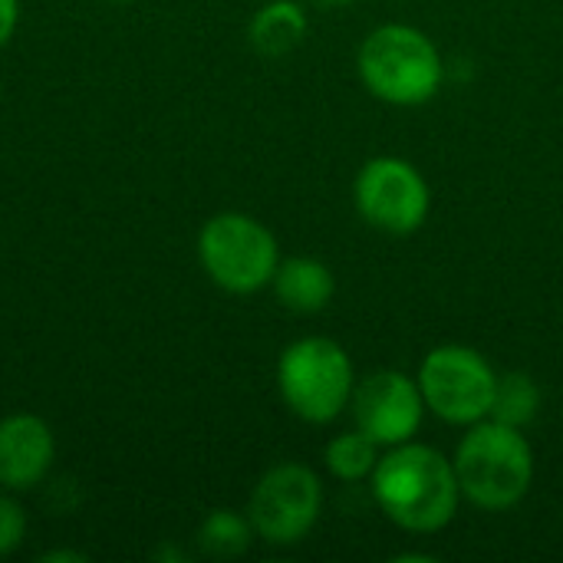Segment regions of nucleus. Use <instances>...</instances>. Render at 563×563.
Listing matches in <instances>:
<instances>
[{"label":"nucleus","mask_w":563,"mask_h":563,"mask_svg":"<svg viewBox=\"0 0 563 563\" xmlns=\"http://www.w3.org/2000/svg\"><path fill=\"white\" fill-rule=\"evenodd\" d=\"M0 99H3V92H0Z\"/></svg>","instance_id":"obj_20"},{"label":"nucleus","mask_w":563,"mask_h":563,"mask_svg":"<svg viewBox=\"0 0 563 563\" xmlns=\"http://www.w3.org/2000/svg\"><path fill=\"white\" fill-rule=\"evenodd\" d=\"M26 538V515L13 492H0V558H10Z\"/></svg>","instance_id":"obj_16"},{"label":"nucleus","mask_w":563,"mask_h":563,"mask_svg":"<svg viewBox=\"0 0 563 563\" xmlns=\"http://www.w3.org/2000/svg\"><path fill=\"white\" fill-rule=\"evenodd\" d=\"M379 455H383L379 445L366 432L350 429V432H340L327 442L323 465L336 482L356 485V482H369L373 468L379 465Z\"/></svg>","instance_id":"obj_13"},{"label":"nucleus","mask_w":563,"mask_h":563,"mask_svg":"<svg viewBox=\"0 0 563 563\" xmlns=\"http://www.w3.org/2000/svg\"><path fill=\"white\" fill-rule=\"evenodd\" d=\"M40 561H43V563H59V561L86 563L89 558H86V554H79V551H49V554H43Z\"/></svg>","instance_id":"obj_18"},{"label":"nucleus","mask_w":563,"mask_h":563,"mask_svg":"<svg viewBox=\"0 0 563 563\" xmlns=\"http://www.w3.org/2000/svg\"><path fill=\"white\" fill-rule=\"evenodd\" d=\"M538 412H541V389L528 373L515 369V373L498 376L488 419H498V422L515 426V429H528L538 419Z\"/></svg>","instance_id":"obj_15"},{"label":"nucleus","mask_w":563,"mask_h":563,"mask_svg":"<svg viewBox=\"0 0 563 563\" xmlns=\"http://www.w3.org/2000/svg\"><path fill=\"white\" fill-rule=\"evenodd\" d=\"M323 515V482L310 465L280 462L267 468L251 498L247 518L254 534L271 548H294L317 528Z\"/></svg>","instance_id":"obj_7"},{"label":"nucleus","mask_w":563,"mask_h":563,"mask_svg":"<svg viewBox=\"0 0 563 563\" xmlns=\"http://www.w3.org/2000/svg\"><path fill=\"white\" fill-rule=\"evenodd\" d=\"M369 492L379 511L406 534L445 531L462 505L452 459L416 439L379 455V465L369 475Z\"/></svg>","instance_id":"obj_1"},{"label":"nucleus","mask_w":563,"mask_h":563,"mask_svg":"<svg viewBox=\"0 0 563 563\" xmlns=\"http://www.w3.org/2000/svg\"><path fill=\"white\" fill-rule=\"evenodd\" d=\"M271 290L284 310L310 317V313H320L330 307V300L336 294V277L323 261L297 254V257H280Z\"/></svg>","instance_id":"obj_11"},{"label":"nucleus","mask_w":563,"mask_h":563,"mask_svg":"<svg viewBox=\"0 0 563 563\" xmlns=\"http://www.w3.org/2000/svg\"><path fill=\"white\" fill-rule=\"evenodd\" d=\"M109 3H125V0H109Z\"/></svg>","instance_id":"obj_19"},{"label":"nucleus","mask_w":563,"mask_h":563,"mask_svg":"<svg viewBox=\"0 0 563 563\" xmlns=\"http://www.w3.org/2000/svg\"><path fill=\"white\" fill-rule=\"evenodd\" d=\"M303 33H307V13L294 0H271V3H264L251 16V26H247V36H251L254 49L264 53V56L290 53L294 46L303 43Z\"/></svg>","instance_id":"obj_12"},{"label":"nucleus","mask_w":563,"mask_h":563,"mask_svg":"<svg viewBox=\"0 0 563 563\" xmlns=\"http://www.w3.org/2000/svg\"><path fill=\"white\" fill-rule=\"evenodd\" d=\"M20 23V0H0V49L13 40Z\"/></svg>","instance_id":"obj_17"},{"label":"nucleus","mask_w":563,"mask_h":563,"mask_svg":"<svg viewBox=\"0 0 563 563\" xmlns=\"http://www.w3.org/2000/svg\"><path fill=\"white\" fill-rule=\"evenodd\" d=\"M462 498L478 511H511L534 485V449L525 429L482 419L465 429L452 455Z\"/></svg>","instance_id":"obj_2"},{"label":"nucleus","mask_w":563,"mask_h":563,"mask_svg":"<svg viewBox=\"0 0 563 563\" xmlns=\"http://www.w3.org/2000/svg\"><path fill=\"white\" fill-rule=\"evenodd\" d=\"M419 389L426 409L445 426L468 429L492 416L498 373L495 366L465 343H442L419 363Z\"/></svg>","instance_id":"obj_6"},{"label":"nucleus","mask_w":563,"mask_h":563,"mask_svg":"<svg viewBox=\"0 0 563 563\" xmlns=\"http://www.w3.org/2000/svg\"><path fill=\"white\" fill-rule=\"evenodd\" d=\"M56 462V439L43 416L13 412L0 419V488L33 492Z\"/></svg>","instance_id":"obj_10"},{"label":"nucleus","mask_w":563,"mask_h":563,"mask_svg":"<svg viewBox=\"0 0 563 563\" xmlns=\"http://www.w3.org/2000/svg\"><path fill=\"white\" fill-rule=\"evenodd\" d=\"M195 251L208 280L231 297H251L271 287L280 264L274 231L244 211H221L208 218L198 231Z\"/></svg>","instance_id":"obj_4"},{"label":"nucleus","mask_w":563,"mask_h":563,"mask_svg":"<svg viewBox=\"0 0 563 563\" xmlns=\"http://www.w3.org/2000/svg\"><path fill=\"white\" fill-rule=\"evenodd\" d=\"M254 528H251V518L247 511L238 515L231 508H218L211 511L201 528H198V548L208 554V558H218V561H231V558H241L251 544H254Z\"/></svg>","instance_id":"obj_14"},{"label":"nucleus","mask_w":563,"mask_h":563,"mask_svg":"<svg viewBox=\"0 0 563 563\" xmlns=\"http://www.w3.org/2000/svg\"><path fill=\"white\" fill-rule=\"evenodd\" d=\"M350 412L360 432H366L379 449H393L419 435L429 409L416 376L402 369H376L356 379Z\"/></svg>","instance_id":"obj_9"},{"label":"nucleus","mask_w":563,"mask_h":563,"mask_svg":"<svg viewBox=\"0 0 563 563\" xmlns=\"http://www.w3.org/2000/svg\"><path fill=\"white\" fill-rule=\"evenodd\" d=\"M369 96L389 106H426L445 82V63L429 33L412 23H383L366 33L356 56Z\"/></svg>","instance_id":"obj_3"},{"label":"nucleus","mask_w":563,"mask_h":563,"mask_svg":"<svg viewBox=\"0 0 563 563\" xmlns=\"http://www.w3.org/2000/svg\"><path fill=\"white\" fill-rule=\"evenodd\" d=\"M353 205L369 228L406 238L429 221L432 188L409 158L376 155L353 178Z\"/></svg>","instance_id":"obj_8"},{"label":"nucleus","mask_w":563,"mask_h":563,"mask_svg":"<svg viewBox=\"0 0 563 563\" xmlns=\"http://www.w3.org/2000/svg\"><path fill=\"white\" fill-rule=\"evenodd\" d=\"M353 386V360L330 336H300L277 360V393L284 406L310 426L340 419L350 409Z\"/></svg>","instance_id":"obj_5"}]
</instances>
